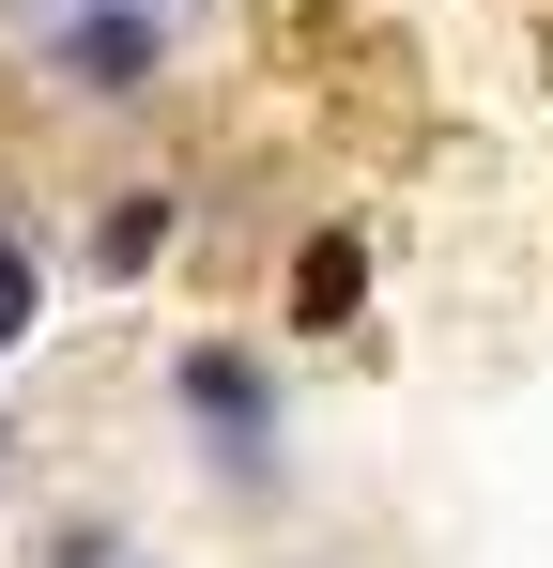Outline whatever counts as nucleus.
I'll use <instances>...</instances> for the list:
<instances>
[{"label": "nucleus", "instance_id": "nucleus-1", "mask_svg": "<svg viewBox=\"0 0 553 568\" xmlns=\"http://www.w3.org/2000/svg\"><path fill=\"white\" fill-rule=\"evenodd\" d=\"M170 430L200 446L215 491L262 507V491H276V446H292V384H276V354H262V338H184V354H170Z\"/></svg>", "mask_w": 553, "mask_h": 568}, {"label": "nucleus", "instance_id": "nucleus-2", "mask_svg": "<svg viewBox=\"0 0 553 568\" xmlns=\"http://www.w3.org/2000/svg\"><path fill=\"white\" fill-rule=\"evenodd\" d=\"M31 47L78 108H139L170 78V0H62V16H31Z\"/></svg>", "mask_w": 553, "mask_h": 568}, {"label": "nucleus", "instance_id": "nucleus-3", "mask_svg": "<svg viewBox=\"0 0 553 568\" xmlns=\"http://www.w3.org/2000/svg\"><path fill=\"white\" fill-rule=\"evenodd\" d=\"M276 307H292V338H354L369 323V231L354 215H323V231L276 262Z\"/></svg>", "mask_w": 553, "mask_h": 568}, {"label": "nucleus", "instance_id": "nucleus-4", "mask_svg": "<svg viewBox=\"0 0 553 568\" xmlns=\"http://www.w3.org/2000/svg\"><path fill=\"white\" fill-rule=\"evenodd\" d=\"M170 246H184V185H108V215H92V277L139 292Z\"/></svg>", "mask_w": 553, "mask_h": 568}, {"label": "nucleus", "instance_id": "nucleus-5", "mask_svg": "<svg viewBox=\"0 0 553 568\" xmlns=\"http://www.w3.org/2000/svg\"><path fill=\"white\" fill-rule=\"evenodd\" d=\"M47 338V262H31V231L0 215V354H31Z\"/></svg>", "mask_w": 553, "mask_h": 568}, {"label": "nucleus", "instance_id": "nucleus-6", "mask_svg": "<svg viewBox=\"0 0 553 568\" xmlns=\"http://www.w3.org/2000/svg\"><path fill=\"white\" fill-rule=\"evenodd\" d=\"M16 16H62V0H16Z\"/></svg>", "mask_w": 553, "mask_h": 568}, {"label": "nucleus", "instance_id": "nucleus-7", "mask_svg": "<svg viewBox=\"0 0 553 568\" xmlns=\"http://www.w3.org/2000/svg\"><path fill=\"white\" fill-rule=\"evenodd\" d=\"M0 476H16V430H0Z\"/></svg>", "mask_w": 553, "mask_h": 568}, {"label": "nucleus", "instance_id": "nucleus-8", "mask_svg": "<svg viewBox=\"0 0 553 568\" xmlns=\"http://www.w3.org/2000/svg\"><path fill=\"white\" fill-rule=\"evenodd\" d=\"M123 568H154V554H123Z\"/></svg>", "mask_w": 553, "mask_h": 568}, {"label": "nucleus", "instance_id": "nucleus-9", "mask_svg": "<svg viewBox=\"0 0 553 568\" xmlns=\"http://www.w3.org/2000/svg\"><path fill=\"white\" fill-rule=\"evenodd\" d=\"M170 16H184V0H170Z\"/></svg>", "mask_w": 553, "mask_h": 568}]
</instances>
